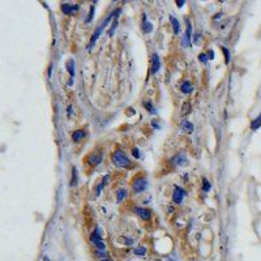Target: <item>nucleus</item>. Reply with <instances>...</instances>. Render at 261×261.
<instances>
[{"label": "nucleus", "instance_id": "f257e3e1", "mask_svg": "<svg viewBox=\"0 0 261 261\" xmlns=\"http://www.w3.org/2000/svg\"><path fill=\"white\" fill-rule=\"evenodd\" d=\"M117 13H120V9L114 10L111 15H109V17H107V19H105V21H103V22H102L101 25H99V28L94 31V34H93V37H91V39H90V46H89V48H91V47H93V45H94V43H95V41H97V39L99 38V35H101V33L103 31V29H105V26H106V25L109 24L112 19H115V16L117 15Z\"/></svg>", "mask_w": 261, "mask_h": 261}, {"label": "nucleus", "instance_id": "f03ea898", "mask_svg": "<svg viewBox=\"0 0 261 261\" xmlns=\"http://www.w3.org/2000/svg\"><path fill=\"white\" fill-rule=\"evenodd\" d=\"M111 159H112L114 164L117 166V167H129L131 166L129 158H128V157L124 154V152H121V150H116V152L112 154Z\"/></svg>", "mask_w": 261, "mask_h": 261}, {"label": "nucleus", "instance_id": "7ed1b4c3", "mask_svg": "<svg viewBox=\"0 0 261 261\" xmlns=\"http://www.w3.org/2000/svg\"><path fill=\"white\" fill-rule=\"evenodd\" d=\"M90 240L94 243V245L97 247L98 251H105L106 249V245L105 243L102 242V236H101V232H99V228L93 231V234L90 235Z\"/></svg>", "mask_w": 261, "mask_h": 261}, {"label": "nucleus", "instance_id": "20e7f679", "mask_svg": "<svg viewBox=\"0 0 261 261\" xmlns=\"http://www.w3.org/2000/svg\"><path fill=\"white\" fill-rule=\"evenodd\" d=\"M148 187V181L145 178H137L133 183H132V189H133L135 193H140V192L145 191Z\"/></svg>", "mask_w": 261, "mask_h": 261}, {"label": "nucleus", "instance_id": "39448f33", "mask_svg": "<svg viewBox=\"0 0 261 261\" xmlns=\"http://www.w3.org/2000/svg\"><path fill=\"white\" fill-rule=\"evenodd\" d=\"M184 196H185V191H184L183 188L175 187V191H174V195H173V200H174L175 204H181Z\"/></svg>", "mask_w": 261, "mask_h": 261}, {"label": "nucleus", "instance_id": "423d86ee", "mask_svg": "<svg viewBox=\"0 0 261 261\" xmlns=\"http://www.w3.org/2000/svg\"><path fill=\"white\" fill-rule=\"evenodd\" d=\"M185 24H187V30H185V34H184V37H183V46H187L191 43V33H192V25H191V22H189V20L188 19H185Z\"/></svg>", "mask_w": 261, "mask_h": 261}, {"label": "nucleus", "instance_id": "0eeeda50", "mask_svg": "<svg viewBox=\"0 0 261 261\" xmlns=\"http://www.w3.org/2000/svg\"><path fill=\"white\" fill-rule=\"evenodd\" d=\"M159 67H161V62H159L158 55H157V54H153L152 55V71H150V73L155 74L159 71Z\"/></svg>", "mask_w": 261, "mask_h": 261}, {"label": "nucleus", "instance_id": "6e6552de", "mask_svg": "<svg viewBox=\"0 0 261 261\" xmlns=\"http://www.w3.org/2000/svg\"><path fill=\"white\" fill-rule=\"evenodd\" d=\"M102 161V153H93V154H90L88 157V162L91 164V166H97V164L101 163Z\"/></svg>", "mask_w": 261, "mask_h": 261}, {"label": "nucleus", "instance_id": "1a4fd4ad", "mask_svg": "<svg viewBox=\"0 0 261 261\" xmlns=\"http://www.w3.org/2000/svg\"><path fill=\"white\" fill-rule=\"evenodd\" d=\"M78 7L77 4L76 5H71V4H62V10L63 13H65V15H74V13L78 10Z\"/></svg>", "mask_w": 261, "mask_h": 261}, {"label": "nucleus", "instance_id": "9d476101", "mask_svg": "<svg viewBox=\"0 0 261 261\" xmlns=\"http://www.w3.org/2000/svg\"><path fill=\"white\" fill-rule=\"evenodd\" d=\"M180 127H181V131L185 132V133H192V132H193V124H192L191 121H188V120L181 121Z\"/></svg>", "mask_w": 261, "mask_h": 261}, {"label": "nucleus", "instance_id": "9b49d317", "mask_svg": "<svg viewBox=\"0 0 261 261\" xmlns=\"http://www.w3.org/2000/svg\"><path fill=\"white\" fill-rule=\"evenodd\" d=\"M135 212L140 216L142 219H149L150 218V210L149 209H145V208H136Z\"/></svg>", "mask_w": 261, "mask_h": 261}, {"label": "nucleus", "instance_id": "f8f14e48", "mask_svg": "<svg viewBox=\"0 0 261 261\" xmlns=\"http://www.w3.org/2000/svg\"><path fill=\"white\" fill-rule=\"evenodd\" d=\"M67 71L69 72V74H71V82L69 84H72V78H73V76H74V60L73 59H69L67 62Z\"/></svg>", "mask_w": 261, "mask_h": 261}, {"label": "nucleus", "instance_id": "ddd939ff", "mask_svg": "<svg viewBox=\"0 0 261 261\" xmlns=\"http://www.w3.org/2000/svg\"><path fill=\"white\" fill-rule=\"evenodd\" d=\"M174 162L176 163V164H179V166H185L188 161H187V158H185L184 154H178V155L174 158Z\"/></svg>", "mask_w": 261, "mask_h": 261}, {"label": "nucleus", "instance_id": "4468645a", "mask_svg": "<svg viewBox=\"0 0 261 261\" xmlns=\"http://www.w3.org/2000/svg\"><path fill=\"white\" fill-rule=\"evenodd\" d=\"M180 89H181V91H183L184 94H189V93L193 90V86L191 85V82H189V81H184L183 84H181Z\"/></svg>", "mask_w": 261, "mask_h": 261}, {"label": "nucleus", "instance_id": "2eb2a0df", "mask_svg": "<svg viewBox=\"0 0 261 261\" xmlns=\"http://www.w3.org/2000/svg\"><path fill=\"white\" fill-rule=\"evenodd\" d=\"M192 111V106L189 102H185L183 106H181V111H180V115L181 116H187L189 112Z\"/></svg>", "mask_w": 261, "mask_h": 261}, {"label": "nucleus", "instance_id": "dca6fc26", "mask_svg": "<svg viewBox=\"0 0 261 261\" xmlns=\"http://www.w3.org/2000/svg\"><path fill=\"white\" fill-rule=\"evenodd\" d=\"M170 22H171V25H173V28H174V33L178 34V33H179V30H180V28H179V26H180L179 21L175 19L174 16H170Z\"/></svg>", "mask_w": 261, "mask_h": 261}, {"label": "nucleus", "instance_id": "f3484780", "mask_svg": "<svg viewBox=\"0 0 261 261\" xmlns=\"http://www.w3.org/2000/svg\"><path fill=\"white\" fill-rule=\"evenodd\" d=\"M84 137H85V132H84V131H81V129L74 131L73 133H72V138H73V141H80V140H82Z\"/></svg>", "mask_w": 261, "mask_h": 261}, {"label": "nucleus", "instance_id": "a211bd4d", "mask_svg": "<svg viewBox=\"0 0 261 261\" xmlns=\"http://www.w3.org/2000/svg\"><path fill=\"white\" fill-rule=\"evenodd\" d=\"M260 127H261V114H260V115H259V116H257V117H256V119H255V120H253V121H252V124H251V128H252V129H253V131H256V129H259V128H260Z\"/></svg>", "mask_w": 261, "mask_h": 261}, {"label": "nucleus", "instance_id": "6ab92c4d", "mask_svg": "<svg viewBox=\"0 0 261 261\" xmlns=\"http://www.w3.org/2000/svg\"><path fill=\"white\" fill-rule=\"evenodd\" d=\"M127 196V191L126 189H117V192H116V200H117V202H121L123 201V199Z\"/></svg>", "mask_w": 261, "mask_h": 261}, {"label": "nucleus", "instance_id": "aec40b11", "mask_svg": "<svg viewBox=\"0 0 261 261\" xmlns=\"http://www.w3.org/2000/svg\"><path fill=\"white\" fill-rule=\"evenodd\" d=\"M117 19H119V13H117V15L115 16V19H114L112 26H111V29H110V31H109V34H110V35H112V34H114V31H115V29H116V26H117V22H119V21H117Z\"/></svg>", "mask_w": 261, "mask_h": 261}, {"label": "nucleus", "instance_id": "412c9836", "mask_svg": "<svg viewBox=\"0 0 261 261\" xmlns=\"http://www.w3.org/2000/svg\"><path fill=\"white\" fill-rule=\"evenodd\" d=\"M145 253H146L145 247H137V248L135 249V255H137V256H144Z\"/></svg>", "mask_w": 261, "mask_h": 261}, {"label": "nucleus", "instance_id": "4be33fe9", "mask_svg": "<svg viewBox=\"0 0 261 261\" xmlns=\"http://www.w3.org/2000/svg\"><path fill=\"white\" fill-rule=\"evenodd\" d=\"M77 183V170L76 167L72 169V179H71V185H74Z\"/></svg>", "mask_w": 261, "mask_h": 261}, {"label": "nucleus", "instance_id": "5701e85b", "mask_svg": "<svg viewBox=\"0 0 261 261\" xmlns=\"http://www.w3.org/2000/svg\"><path fill=\"white\" fill-rule=\"evenodd\" d=\"M142 29H144V33H150V31L153 30V25L150 24V22H144V28H142Z\"/></svg>", "mask_w": 261, "mask_h": 261}, {"label": "nucleus", "instance_id": "b1692460", "mask_svg": "<svg viewBox=\"0 0 261 261\" xmlns=\"http://www.w3.org/2000/svg\"><path fill=\"white\" fill-rule=\"evenodd\" d=\"M144 106L146 107V110L150 112V114H155V110H154V107H153V105H152V102H145L144 103Z\"/></svg>", "mask_w": 261, "mask_h": 261}, {"label": "nucleus", "instance_id": "393cba45", "mask_svg": "<svg viewBox=\"0 0 261 261\" xmlns=\"http://www.w3.org/2000/svg\"><path fill=\"white\" fill-rule=\"evenodd\" d=\"M93 16H94V5L90 7V12H89V16H88V19L85 20V21H86V22H90V21L93 20Z\"/></svg>", "mask_w": 261, "mask_h": 261}, {"label": "nucleus", "instance_id": "a878e982", "mask_svg": "<svg viewBox=\"0 0 261 261\" xmlns=\"http://www.w3.org/2000/svg\"><path fill=\"white\" fill-rule=\"evenodd\" d=\"M222 51L225 54V60H226V63L230 62V52H228V50L226 47H222Z\"/></svg>", "mask_w": 261, "mask_h": 261}, {"label": "nucleus", "instance_id": "bb28decb", "mask_svg": "<svg viewBox=\"0 0 261 261\" xmlns=\"http://www.w3.org/2000/svg\"><path fill=\"white\" fill-rule=\"evenodd\" d=\"M199 60H200L201 63H206V62L209 60V59H208V55H206V54H200V55H199Z\"/></svg>", "mask_w": 261, "mask_h": 261}, {"label": "nucleus", "instance_id": "cd10ccee", "mask_svg": "<svg viewBox=\"0 0 261 261\" xmlns=\"http://www.w3.org/2000/svg\"><path fill=\"white\" fill-rule=\"evenodd\" d=\"M202 181H204V191H205V192H208L209 189H210V183H209V181L205 179V178H204V179H202Z\"/></svg>", "mask_w": 261, "mask_h": 261}, {"label": "nucleus", "instance_id": "c85d7f7f", "mask_svg": "<svg viewBox=\"0 0 261 261\" xmlns=\"http://www.w3.org/2000/svg\"><path fill=\"white\" fill-rule=\"evenodd\" d=\"M132 154H133V157H135L136 159H138V158H140V150H138L137 148H135L133 150H132Z\"/></svg>", "mask_w": 261, "mask_h": 261}, {"label": "nucleus", "instance_id": "c756f323", "mask_svg": "<svg viewBox=\"0 0 261 261\" xmlns=\"http://www.w3.org/2000/svg\"><path fill=\"white\" fill-rule=\"evenodd\" d=\"M208 59H209V60H213V59H214V51H212V50H210V51L208 52Z\"/></svg>", "mask_w": 261, "mask_h": 261}, {"label": "nucleus", "instance_id": "7c9ffc66", "mask_svg": "<svg viewBox=\"0 0 261 261\" xmlns=\"http://www.w3.org/2000/svg\"><path fill=\"white\" fill-rule=\"evenodd\" d=\"M184 3H185L184 0H178V1H176V4H178V7H183V4H184Z\"/></svg>", "mask_w": 261, "mask_h": 261}, {"label": "nucleus", "instance_id": "2f4dec72", "mask_svg": "<svg viewBox=\"0 0 261 261\" xmlns=\"http://www.w3.org/2000/svg\"><path fill=\"white\" fill-rule=\"evenodd\" d=\"M103 261H111V260H109V259H107V260H103Z\"/></svg>", "mask_w": 261, "mask_h": 261}]
</instances>
